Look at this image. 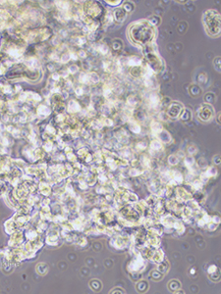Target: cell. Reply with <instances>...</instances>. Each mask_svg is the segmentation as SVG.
<instances>
[{"label": "cell", "mask_w": 221, "mask_h": 294, "mask_svg": "<svg viewBox=\"0 0 221 294\" xmlns=\"http://www.w3.org/2000/svg\"><path fill=\"white\" fill-rule=\"evenodd\" d=\"M147 22H149L152 26V27H156V26H158L160 24L161 19H160V17H158V16L154 15V16H151Z\"/></svg>", "instance_id": "4"}, {"label": "cell", "mask_w": 221, "mask_h": 294, "mask_svg": "<svg viewBox=\"0 0 221 294\" xmlns=\"http://www.w3.org/2000/svg\"><path fill=\"white\" fill-rule=\"evenodd\" d=\"M123 9H124V11L128 14L130 12H132L133 10L135 9V5L132 2H126L124 4V6H123Z\"/></svg>", "instance_id": "5"}, {"label": "cell", "mask_w": 221, "mask_h": 294, "mask_svg": "<svg viewBox=\"0 0 221 294\" xmlns=\"http://www.w3.org/2000/svg\"><path fill=\"white\" fill-rule=\"evenodd\" d=\"M114 16H115V19H116L119 23H122V22H124V21H125V19L127 18V13H126L124 11V9L122 8V9L116 10V11H115Z\"/></svg>", "instance_id": "3"}, {"label": "cell", "mask_w": 221, "mask_h": 294, "mask_svg": "<svg viewBox=\"0 0 221 294\" xmlns=\"http://www.w3.org/2000/svg\"><path fill=\"white\" fill-rule=\"evenodd\" d=\"M219 60H220L219 57H216V58H215V61H214V64L216 65L217 70H219V68H220V67H219Z\"/></svg>", "instance_id": "6"}, {"label": "cell", "mask_w": 221, "mask_h": 294, "mask_svg": "<svg viewBox=\"0 0 221 294\" xmlns=\"http://www.w3.org/2000/svg\"><path fill=\"white\" fill-rule=\"evenodd\" d=\"M129 36L135 44L145 46L153 40V27L147 21H138L130 27Z\"/></svg>", "instance_id": "1"}, {"label": "cell", "mask_w": 221, "mask_h": 294, "mask_svg": "<svg viewBox=\"0 0 221 294\" xmlns=\"http://www.w3.org/2000/svg\"><path fill=\"white\" fill-rule=\"evenodd\" d=\"M203 24L209 35L216 36L220 34V16L217 11L208 10L204 13Z\"/></svg>", "instance_id": "2"}]
</instances>
